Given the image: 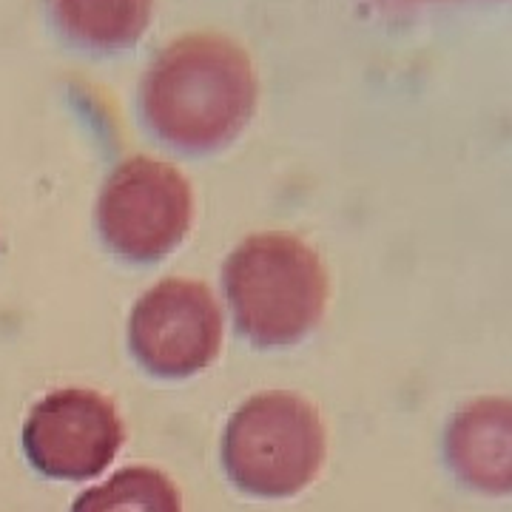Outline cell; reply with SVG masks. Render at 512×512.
I'll list each match as a JSON object with an SVG mask.
<instances>
[{"label":"cell","instance_id":"obj_5","mask_svg":"<svg viewBox=\"0 0 512 512\" xmlns=\"http://www.w3.org/2000/svg\"><path fill=\"white\" fill-rule=\"evenodd\" d=\"M128 348L160 379H188L217 359L222 311L194 279H163L148 288L128 319Z\"/></svg>","mask_w":512,"mask_h":512},{"label":"cell","instance_id":"obj_8","mask_svg":"<svg viewBox=\"0 0 512 512\" xmlns=\"http://www.w3.org/2000/svg\"><path fill=\"white\" fill-rule=\"evenodd\" d=\"M157 0H46L57 32L89 52H123L146 35Z\"/></svg>","mask_w":512,"mask_h":512},{"label":"cell","instance_id":"obj_2","mask_svg":"<svg viewBox=\"0 0 512 512\" xmlns=\"http://www.w3.org/2000/svg\"><path fill=\"white\" fill-rule=\"evenodd\" d=\"M239 333L259 348H288L311 333L328 302V276L311 245L268 231L239 242L222 268Z\"/></svg>","mask_w":512,"mask_h":512},{"label":"cell","instance_id":"obj_6","mask_svg":"<svg viewBox=\"0 0 512 512\" xmlns=\"http://www.w3.org/2000/svg\"><path fill=\"white\" fill-rule=\"evenodd\" d=\"M123 444L114 404L94 390H57L23 424V453L37 473L60 481L100 476Z\"/></svg>","mask_w":512,"mask_h":512},{"label":"cell","instance_id":"obj_7","mask_svg":"<svg viewBox=\"0 0 512 512\" xmlns=\"http://www.w3.org/2000/svg\"><path fill=\"white\" fill-rule=\"evenodd\" d=\"M444 458L453 476L484 495H512V399L484 396L447 424Z\"/></svg>","mask_w":512,"mask_h":512},{"label":"cell","instance_id":"obj_4","mask_svg":"<svg viewBox=\"0 0 512 512\" xmlns=\"http://www.w3.org/2000/svg\"><path fill=\"white\" fill-rule=\"evenodd\" d=\"M194 197L174 165L128 157L109 174L97 202L100 237L128 262H157L188 234Z\"/></svg>","mask_w":512,"mask_h":512},{"label":"cell","instance_id":"obj_3","mask_svg":"<svg viewBox=\"0 0 512 512\" xmlns=\"http://www.w3.org/2000/svg\"><path fill=\"white\" fill-rule=\"evenodd\" d=\"M325 461V430L313 404L288 390L259 393L231 416L222 467L242 493L288 498L311 484Z\"/></svg>","mask_w":512,"mask_h":512},{"label":"cell","instance_id":"obj_1","mask_svg":"<svg viewBox=\"0 0 512 512\" xmlns=\"http://www.w3.org/2000/svg\"><path fill=\"white\" fill-rule=\"evenodd\" d=\"M259 80L248 52L217 32H188L151 57L140 80L143 123L171 148L208 154L251 123Z\"/></svg>","mask_w":512,"mask_h":512},{"label":"cell","instance_id":"obj_9","mask_svg":"<svg viewBox=\"0 0 512 512\" xmlns=\"http://www.w3.org/2000/svg\"><path fill=\"white\" fill-rule=\"evenodd\" d=\"M72 512H183L177 487L151 467H123L120 473L74 498Z\"/></svg>","mask_w":512,"mask_h":512},{"label":"cell","instance_id":"obj_10","mask_svg":"<svg viewBox=\"0 0 512 512\" xmlns=\"http://www.w3.org/2000/svg\"><path fill=\"white\" fill-rule=\"evenodd\" d=\"M370 6H376L384 15H393V18H413L421 12H430V9H441V6H456L464 0H367Z\"/></svg>","mask_w":512,"mask_h":512}]
</instances>
